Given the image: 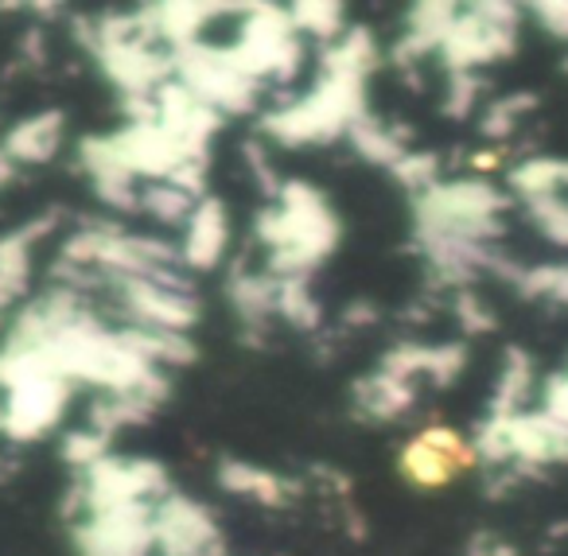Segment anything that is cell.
<instances>
[{
    "mask_svg": "<svg viewBox=\"0 0 568 556\" xmlns=\"http://www.w3.org/2000/svg\"><path fill=\"white\" fill-rule=\"evenodd\" d=\"M358 118H366L363 79H355V74H324V82L304 102L265 113L261 129L281 144H324L332 137L347 133Z\"/></svg>",
    "mask_w": 568,
    "mask_h": 556,
    "instance_id": "1",
    "label": "cell"
},
{
    "mask_svg": "<svg viewBox=\"0 0 568 556\" xmlns=\"http://www.w3.org/2000/svg\"><path fill=\"white\" fill-rule=\"evenodd\" d=\"M226 242H230V226L222 203L219 199H199L195 214L187 219L180 261L187 269H214L222 261V253H226Z\"/></svg>",
    "mask_w": 568,
    "mask_h": 556,
    "instance_id": "2",
    "label": "cell"
},
{
    "mask_svg": "<svg viewBox=\"0 0 568 556\" xmlns=\"http://www.w3.org/2000/svg\"><path fill=\"white\" fill-rule=\"evenodd\" d=\"M63 113L51 110V113H40V118H28L24 125H17L9 137H4V144H0V152L12 160V164H43V160H51L59 152V144H63Z\"/></svg>",
    "mask_w": 568,
    "mask_h": 556,
    "instance_id": "3",
    "label": "cell"
},
{
    "mask_svg": "<svg viewBox=\"0 0 568 556\" xmlns=\"http://www.w3.org/2000/svg\"><path fill=\"white\" fill-rule=\"evenodd\" d=\"M230 304L242 315L245 327H265V320L276 312V281L237 273L234 281H230Z\"/></svg>",
    "mask_w": 568,
    "mask_h": 556,
    "instance_id": "4",
    "label": "cell"
},
{
    "mask_svg": "<svg viewBox=\"0 0 568 556\" xmlns=\"http://www.w3.org/2000/svg\"><path fill=\"white\" fill-rule=\"evenodd\" d=\"M219 478L226 491L245 494V498H253V502H265V506H281V502L288 498V486H284L281 478L261 467H250V463L226 459L219 467Z\"/></svg>",
    "mask_w": 568,
    "mask_h": 556,
    "instance_id": "5",
    "label": "cell"
},
{
    "mask_svg": "<svg viewBox=\"0 0 568 556\" xmlns=\"http://www.w3.org/2000/svg\"><path fill=\"white\" fill-rule=\"evenodd\" d=\"M402 471L405 478H413L417 486H448L452 475L459 471V463L452 455H444L436 444H428L425 436H417L402 452Z\"/></svg>",
    "mask_w": 568,
    "mask_h": 556,
    "instance_id": "6",
    "label": "cell"
},
{
    "mask_svg": "<svg viewBox=\"0 0 568 556\" xmlns=\"http://www.w3.org/2000/svg\"><path fill=\"white\" fill-rule=\"evenodd\" d=\"M351 144H355V152L363 160H371V164H386L394 168L397 160L405 156V141L397 133H389L386 125H378V121L366 113V118H358L355 125L347 129Z\"/></svg>",
    "mask_w": 568,
    "mask_h": 556,
    "instance_id": "7",
    "label": "cell"
},
{
    "mask_svg": "<svg viewBox=\"0 0 568 556\" xmlns=\"http://www.w3.org/2000/svg\"><path fill=\"white\" fill-rule=\"evenodd\" d=\"M529 390H534V366L521 351H510L503 362V377H498L495 393V416H518V408L526 405Z\"/></svg>",
    "mask_w": 568,
    "mask_h": 556,
    "instance_id": "8",
    "label": "cell"
},
{
    "mask_svg": "<svg viewBox=\"0 0 568 556\" xmlns=\"http://www.w3.org/2000/svg\"><path fill=\"white\" fill-rule=\"evenodd\" d=\"M358 401H363V408L371 416H382V421H389V416H397L402 408L413 405V385L402 382V377L374 374L371 382L358 385Z\"/></svg>",
    "mask_w": 568,
    "mask_h": 556,
    "instance_id": "9",
    "label": "cell"
},
{
    "mask_svg": "<svg viewBox=\"0 0 568 556\" xmlns=\"http://www.w3.org/2000/svg\"><path fill=\"white\" fill-rule=\"evenodd\" d=\"M288 20H293L296 32H308L316 36V40H335V36H343V28H347V17H343V4H332V0H320V4H293L288 9Z\"/></svg>",
    "mask_w": 568,
    "mask_h": 556,
    "instance_id": "10",
    "label": "cell"
},
{
    "mask_svg": "<svg viewBox=\"0 0 568 556\" xmlns=\"http://www.w3.org/2000/svg\"><path fill=\"white\" fill-rule=\"evenodd\" d=\"M276 312L301 331L320 327V304L304 281H276Z\"/></svg>",
    "mask_w": 568,
    "mask_h": 556,
    "instance_id": "11",
    "label": "cell"
},
{
    "mask_svg": "<svg viewBox=\"0 0 568 556\" xmlns=\"http://www.w3.org/2000/svg\"><path fill=\"white\" fill-rule=\"evenodd\" d=\"M141 203H144V211L156 214L160 222H168V226H172V222H187L191 214H195L199 199L187 195V191H180V188H172L168 180H160V183H152V188L144 191Z\"/></svg>",
    "mask_w": 568,
    "mask_h": 556,
    "instance_id": "12",
    "label": "cell"
},
{
    "mask_svg": "<svg viewBox=\"0 0 568 556\" xmlns=\"http://www.w3.org/2000/svg\"><path fill=\"white\" fill-rule=\"evenodd\" d=\"M105 447H110V436L98 428H82V432H71L63 439V459L79 471H90L105 459Z\"/></svg>",
    "mask_w": 568,
    "mask_h": 556,
    "instance_id": "13",
    "label": "cell"
},
{
    "mask_svg": "<svg viewBox=\"0 0 568 556\" xmlns=\"http://www.w3.org/2000/svg\"><path fill=\"white\" fill-rule=\"evenodd\" d=\"M397 180L405 183L409 191H433L436 188V172H440V160L433 156V152H405L402 160L394 164Z\"/></svg>",
    "mask_w": 568,
    "mask_h": 556,
    "instance_id": "14",
    "label": "cell"
},
{
    "mask_svg": "<svg viewBox=\"0 0 568 556\" xmlns=\"http://www.w3.org/2000/svg\"><path fill=\"white\" fill-rule=\"evenodd\" d=\"M456 315H459V323H464L467 331H490V327H495V312H490V307H483V300L471 296V292H459V296H456Z\"/></svg>",
    "mask_w": 568,
    "mask_h": 556,
    "instance_id": "15",
    "label": "cell"
},
{
    "mask_svg": "<svg viewBox=\"0 0 568 556\" xmlns=\"http://www.w3.org/2000/svg\"><path fill=\"white\" fill-rule=\"evenodd\" d=\"M475 90H479V82H475L471 74H452L448 102H444V110H448L452 118H464V113L471 110V102H475Z\"/></svg>",
    "mask_w": 568,
    "mask_h": 556,
    "instance_id": "16",
    "label": "cell"
},
{
    "mask_svg": "<svg viewBox=\"0 0 568 556\" xmlns=\"http://www.w3.org/2000/svg\"><path fill=\"white\" fill-rule=\"evenodd\" d=\"M245 160H250V168H253V175H257L261 191H265V195H281L284 180L273 172V164H268V160H265V152H261V144H245Z\"/></svg>",
    "mask_w": 568,
    "mask_h": 556,
    "instance_id": "17",
    "label": "cell"
},
{
    "mask_svg": "<svg viewBox=\"0 0 568 556\" xmlns=\"http://www.w3.org/2000/svg\"><path fill=\"white\" fill-rule=\"evenodd\" d=\"M537 17V24L545 28L549 36H557V40H568V4H534L529 9Z\"/></svg>",
    "mask_w": 568,
    "mask_h": 556,
    "instance_id": "18",
    "label": "cell"
},
{
    "mask_svg": "<svg viewBox=\"0 0 568 556\" xmlns=\"http://www.w3.org/2000/svg\"><path fill=\"white\" fill-rule=\"evenodd\" d=\"M467 556H514V548L506 545L503 537L479 533V537H471V548H467Z\"/></svg>",
    "mask_w": 568,
    "mask_h": 556,
    "instance_id": "19",
    "label": "cell"
},
{
    "mask_svg": "<svg viewBox=\"0 0 568 556\" xmlns=\"http://www.w3.org/2000/svg\"><path fill=\"white\" fill-rule=\"evenodd\" d=\"M374 320H378V312H374L371 304H355L343 315V323H351V327H366V323H374Z\"/></svg>",
    "mask_w": 568,
    "mask_h": 556,
    "instance_id": "20",
    "label": "cell"
}]
</instances>
